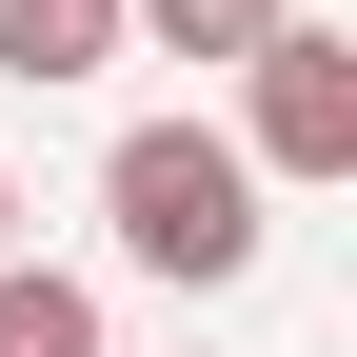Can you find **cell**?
Here are the masks:
<instances>
[{"mask_svg": "<svg viewBox=\"0 0 357 357\" xmlns=\"http://www.w3.org/2000/svg\"><path fill=\"white\" fill-rule=\"evenodd\" d=\"M100 218H119V258L178 278V298H238L258 238H278V199L238 178L218 119H119V139H100Z\"/></svg>", "mask_w": 357, "mask_h": 357, "instance_id": "1", "label": "cell"}, {"mask_svg": "<svg viewBox=\"0 0 357 357\" xmlns=\"http://www.w3.org/2000/svg\"><path fill=\"white\" fill-rule=\"evenodd\" d=\"M218 139H238V178H258V199H278V178H357V40L318 20V0L238 60V119H218Z\"/></svg>", "mask_w": 357, "mask_h": 357, "instance_id": "2", "label": "cell"}, {"mask_svg": "<svg viewBox=\"0 0 357 357\" xmlns=\"http://www.w3.org/2000/svg\"><path fill=\"white\" fill-rule=\"evenodd\" d=\"M100 60H139V40H119V0H0V79H40V100H60V79H100Z\"/></svg>", "mask_w": 357, "mask_h": 357, "instance_id": "3", "label": "cell"}, {"mask_svg": "<svg viewBox=\"0 0 357 357\" xmlns=\"http://www.w3.org/2000/svg\"><path fill=\"white\" fill-rule=\"evenodd\" d=\"M278 20H298V0H119V40H159V60H199V79H238Z\"/></svg>", "mask_w": 357, "mask_h": 357, "instance_id": "4", "label": "cell"}, {"mask_svg": "<svg viewBox=\"0 0 357 357\" xmlns=\"http://www.w3.org/2000/svg\"><path fill=\"white\" fill-rule=\"evenodd\" d=\"M0 357H119V337H100V298L60 258H0Z\"/></svg>", "mask_w": 357, "mask_h": 357, "instance_id": "5", "label": "cell"}, {"mask_svg": "<svg viewBox=\"0 0 357 357\" xmlns=\"http://www.w3.org/2000/svg\"><path fill=\"white\" fill-rule=\"evenodd\" d=\"M0 258H40V238H20V178H0Z\"/></svg>", "mask_w": 357, "mask_h": 357, "instance_id": "6", "label": "cell"}, {"mask_svg": "<svg viewBox=\"0 0 357 357\" xmlns=\"http://www.w3.org/2000/svg\"><path fill=\"white\" fill-rule=\"evenodd\" d=\"M178 357H199V337H178Z\"/></svg>", "mask_w": 357, "mask_h": 357, "instance_id": "7", "label": "cell"}]
</instances>
